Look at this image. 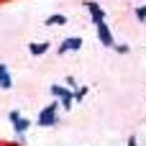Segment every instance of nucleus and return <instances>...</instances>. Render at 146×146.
Here are the masks:
<instances>
[{"label": "nucleus", "mask_w": 146, "mask_h": 146, "mask_svg": "<svg viewBox=\"0 0 146 146\" xmlns=\"http://www.w3.org/2000/svg\"><path fill=\"white\" fill-rule=\"evenodd\" d=\"M64 85H67V87H69V90H77V87H80V85H77V80H74V77H67V80H64Z\"/></svg>", "instance_id": "obj_14"}, {"label": "nucleus", "mask_w": 146, "mask_h": 146, "mask_svg": "<svg viewBox=\"0 0 146 146\" xmlns=\"http://www.w3.org/2000/svg\"><path fill=\"white\" fill-rule=\"evenodd\" d=\"M113 51H115V54H128V51H131V46H128V44H115V49H113Z\"/></svg>", "instance_id": "obj_13"}, {"label": "nucleus", "mask_w": 146, "mask_h": 146, "mask_svg": "<svg viewBox=\"0 0 146 146\" xmlns=\"http://www.w3.org/2000/svg\"><path fill=\"white\" fill-rule=\"evenodd\" d=\"M126 146H139V139H136V136H128V141H126Z\"/></svg>", "instance_id": "obj_15"}, {"label": "nucleus", "mask_w": 146, "mask_h": 146, "mask_svg": "<svg viewBox=\"0 0 146 146\" xmlns=\"http://www.w3.org/2000/svg\"><path fill=\"white\" fill-rule=\"evenodd\" d=\"M133 15H136L141 23H146V3H144V5H139V8H133Z\"/></svg>", "instance_id": "obj_11"}, {"label": "nucleus", "mask_w": 146, "mask_h": 146, "mask_svg": "<svg viewBox=\"0 0 146 146\" xmlns=\"http://www.w3.org/2000/svg\"><path fill=\"white\" fill-rule=\"evenodd\" d=\"M67 23V15L64 13H51L46 21H44V26H64Z\"/></svg>", "instance_id": "obj_8"}, {"label": "nucleus", "mask_w": 146, "mask_h": 146, "mask_svg": "<svg viewBox=\"0 0 146 146\" xmlns=\"http://www.w3.org/2000/svg\"><path fill=\"white\" fill-rule=\"evenodd\" d=\"M85 95H87V85H80V87L74 90V98H77V103H80V100H85Z\"/></svg>", "instance_id": "obj_12"}, {"label": "nucleus", "mask_w": 146, "mask_h": 146, "mask_svg": "<svg viewBox=\"0 0 146 146\" xmlns=\"http://www.w3.org/2000/svg\"><path fill=\"white\" fill-rule=\"evenodd\" d=\"M59 100H54V103H49V105H44L41 110H38V118H36V126H41V128H54L56 123H59Z\"/></svg>", "instance_id": "obj_1"}, {"label": "nucleus", "mask_w": 146, "mask_h": 146, "mask_svg": "<svg viewBox=\"0 0 146 146\" xmlns=\"http://www.w3.org/2000/svg\"><path fill=\"white\" fill-rule=\"evenodd\" d=\"M80 49H82V38H80V36H67V38L59 44L56 51H59V54H69V51H80Z\"/></svg>", "instance_id": "obj_5"}, {"label": "nucleus", "mask_w": 146, "mask_h": 146, "mask_svg": "<svg viewBox=\"0 0 146 146\" xmlns=\"http://www.w3.org/2000/svg\"><path fill=\"white\" fill-rule=\"evenodd\" d=\"M51 49V44L49 41H36V44H28V54L31 56H41V54H46Z\"/></svg>", "instance_id": "obj_7"}, {"label": "nucleus", "mask_w": 146, "mask_h": 146, "mask_svg": "<svg viewBox=\"0 0 146 146\" xmlns=\"http://www.w3.org/2000/svg\"><path fill=\"white\" fill-rule=\"evenodd\" d=\"M8 121L13 123V133H15V139L23 141L26 133H28V128H31V121H28L26 115H21L18 110H10V113H8Z\"/></svg>", "instance_id": "obj_2"}, {"label": "nucleus", "mask_w": 146, "mask_h": 146, "mask_svg": "<svg viewBox=\"0 0 146 146\" xmlns=\"http://www.w3.org/2000/svg\"><path fill=\"white\" fill-rule=\"evenodd\" d=\"M85 5V10L90 13V21H92V26H100V23H105V10L95 3V0H85L82 3Z\"/></svg>", "instance_id": "obj_3"}, {"label": "nucleus", "mask_w": 146, "mask_h": 146, "mask_svg": "<svg viewBox=\"0 0 146 146\" xmlns=\"http://www.w3.org/2000/svg\"><path fill=\"white\" fill-rule=\"evenodd\" d=\"M95 31H98V38H100V44H103L105 49H115V36H113V31H110L108 23L95 26Z\"/></svg>", "instance_id": "obj_4"}, {"label": "nucleus", "mask_w": 146, "mask_h": 146, "mask_svg": "<svg viewBox=\"0 0 146 146\" xmlns=\"http://www.w3.org/2000/svg\"><path fill=\"white\" fill-rule=\"evenodd\" d=\"M74 103H77V98H74V92H72V90H69V92H67V95H64V98L59 100V105H62L64 110H69V108H72Z\"/></svg>", "instance_id": "obj_10"}, {"label": "nucleus", "mask_w": 146, "mask_h": 146, "mask_svg": "<svg viewBox=\"0 0 146 146\" xmlns=\"http://www.w3.org/2000/svg\"><path fill=\"white\" fill-rule=\"evenodd\" d=\"M10 87H13V74L8 64H0V90H10Z\"/></svg>", "instance_id": "obj_6"}, {"label": "nucleus", "mask_w": 146, "mask_h": 146, "mask_svg": "<svg viewBox=\"0 0 146 146\" xmlns=\"http://www.w3.org/2000/svg\"><path fill=\"white\" fill-rule=\"evenodd\" d=\"M49 92L54 95V100H62V98L69 92V87H67V85H51V87H49ZM72 92H74V90H72Z\"/></svg>", "instance_id": "obj_9"}]
</instances>
